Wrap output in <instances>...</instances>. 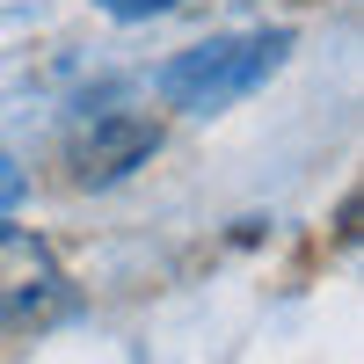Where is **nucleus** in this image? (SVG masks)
<instances>
[{
  "mask_svg": "<svg viewBox=\"0 0 364 364\" xmlns=\"http://www.w3.org/2000/svg\"><path fill=\"white\" fill-rule=\"evenodd\" d=\"M284 51H291V29H233V37H211V44H190V51H175L168 66H161V95L175 109H226L240 95H255V87L284 66Z\"/></svg>",
  "mask_w": 364,
  "mask_h": 364,
  "instance_id": "f257e3e1",
  "label": "nucleus"
},
{
  "mask_svg": "<svg viewBox=\"0 0 364 364\" xmlns=\"http://www.w3.org/2000/svg\"><path fill=\"white\" fill-rule=\"evenodd\" d=\"M73 306V284L37 233L0 226V328H44Z\"/></svg>",
  "mask_w": 364,
  "mask_h": 364,
  "instance_id": "f03ea898",
  "label": "nucleus"
},
{
  "mask_svg": "<svg viewBox=\"0 0 364 364\" xmlns=\"http://www.w3.org/2000/svg\"><path fill=\"white\" fill-rule=\"evenodd\" d=\"M154 154H161V124H146V117H132V109H95V117L73 132V146H66L73 182H87V190L124 182L132 168H146Z\"/></svg>",
  "mask_w": 364,
  "mask_h": 364,
  "instance_id": "7ed1b4c3",
  "label": "nucleus"
},
{
  "mask_svg": "<svg viewBox=\"0 0 364 364\" xmlns=\"http://www.w3.org/2000/svg\"><path fill=\"white\" fill-rule=\"evenodd\" d=\"M15 204H22V168H15L8 154H0V219H8Z\"/></svg>",
  "mask_w": 364,
  "mask_h": 364,
  "instance_id": "20e7f679",
  "label": "nucleus"
},
{
  "mask_svg": "<svg viewBox=\"0 0 364 364\" xmlns=\"http://www.w3.org/2000/svg\"><path fill=\"white\" fill-rule=\"evenodd\" d=\"M109 15H161V8H175V0H102Z\"/></svg>",
  "mask_w": 364,
  "mask_h": 364,
  "instance_id": "39448f33",
  "label": "nucleus"
}]
</instances>
